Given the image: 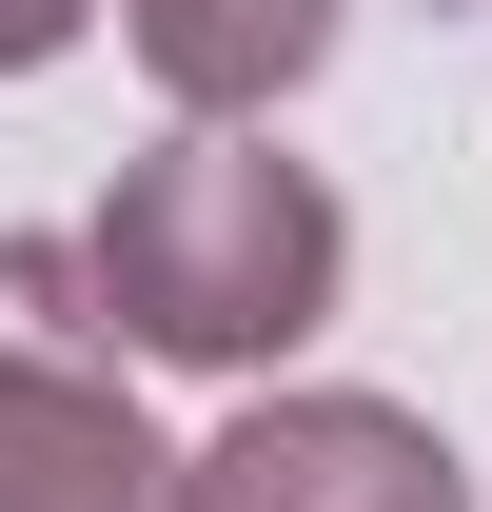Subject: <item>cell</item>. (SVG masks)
Wrapping results in <instances>:
<instances>
[{
    "label": "cell",
    "instance_id": "4",
    "mask_svg": "<svg viewBox=\"0 0 492 512\" xmlns=\"http://www.w3.org/2000/svg\"><path fill=\"white\" fill-rule=\"evenodd\" d=\"M335 20L355 0H119V40L158 99H197V119H256V99H296L315 60H335Z\"/></svg>",
    "mask_w": 492,
    "mask_h": 512
},
{
    "label": "cell",
    "instance_id": "2",
    "mask_svg": "<svg viewBox=\"0 0 492 512\" xmlns=\"http://www.w3.org/2000/svg\"><path fill=\"white\" fill-rule=\"evenodd\" d=\"M99 335L119 316L60 237H0V512H178V453L138 434Z\"/></svg>",
    "mask_w": 492,
    "mask_h": 512
},
{
    "label": "cell",
    "instance_id": "1",
    "mask_svg": "<svg viewBox=\"0 0 492 512\" xmlns=\"http://www.w3.org/2000/svg\"><path fill=\"white\" fill-rule=\"evenodd\" d=\"M79 276H99V316H119L138 355H178V375H256V355H296V335L335 316L355 237H335V178H315V158L197 119V138H158V158L99 197Z\"/></svg>",
    "mask_w": 492,
    "mask_h": 512
},
{
    "label": "cell",
    "instance_id": "3",
    "mask_svg": "<svg viewBox=\"0 0 492 512\" xmlns=\"http://www.w3.org/2000/svg\"><path fill=\"white\" fill-rule=\"evenodd\" d=\"M178 512H473V473L394 394H256L217 453H178Z\"/></svg>",
    "mask_w": 492,
    "mask_h": 512
},
{
    "label": "cell",
    "instance_id": "5",
    "mask_svg": "<svg viewBox=\"0 0 492 512\" xmlns=\"http://www.w3.org/2000/svg\"><path fill=\"white\" fill-rule=\"evenodd\" d=\"M79 20H99V0H0V79H40V60L79 40Z\"/></svg>",
    "mask_w": 492,
    "mask_h": 512
}]
</instances>
